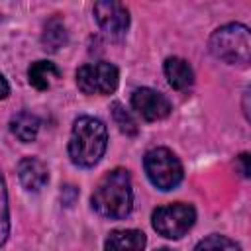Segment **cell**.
I'll list each match as a JSON object with an SVG mask.
<instances>
[{
  "label": "cell",
  "instance_id": "8",
  "mask_svg": "<svg viewBox=\"0 0 251 251\" xmlns=\"http://www.w3.org/2000/svg\"><path fill=\"white\" fill-rule=\"evenodd\" d=\"M131 106L133 110L145 120V122H157L171 114V102L161 92L141 86L135 88L131 94Z\"/></svg>",
  "mask_w": 251,
  "mask_h": 251
},
{
  "label": "cell",
  "instance_id": "20",
  "mask_svg": "<svg viewBox=\"0 0 251 251\" xmlns=\"http://www.w3.org/2000/svg\"><path fill=\"white\" fill-rule=\"evenodd\" d=\"M159 251H171V249H167V247H163V249H159Z\"/></svg>",
  "mask_w": 251,
  "mask_h": 251
},
{
  "label": "cell",
  "instance_id": "7",
  "mask_svg": "<svg viewBox=\"0 0 251 251\" xmlns=\"http://www.w3.org/2000/svg\"><path fill=\"white\" fill-rule=\"evenodd\" d=\"M94 18L104 33L114 39L126 35L129 27V12L122 2L116 0H102L94 4Z\"/></svg>",
  "mask_w": 251,
  "mask_h": 251
},
{
  "label": "cell",
  "instance_id": "6",
  "mask_svg": "<svg viewBox=\"0 0 251 251\" xmlns=\"http://www.w3.org/2000/svg\"><path fill=\"white\" fill-rule=\"evenodd\" d=\"M118 69L112 63H86L76 71V86L84 94H112L118 88Z\"/></svg>",
  "mask_w": 251,
  "mask_h": 251
},
{
  "label": "cell",
  "instance_id": "10",
  "mask_svg": "<svg viewBox=\"0 0 251 251\" xmlns=\"http://www.w3.org/2000/svg\"><path fill=\"white\" fill-rule=\"evenodd\" d=\"M165 76L169 80V84L175 88V90H188L192 84H194V71L192 67L180 59V57H169L165 59Z\"/></svg>",
  "mask_w": 251,
  "mask_h": 251
},
{
  "label": "cell",
  "instance_id": "19",
  "mask_svg": "<svg viewBox=\"0 0 251 251\" xmlns=\"http://www.w3.org/2000/svg\"><path fill=\"white\" fill-rule=\"evenodd\" d=\"M247 161H249V155L247 153L239 155V165H241V175L243 176H249V165H247Z\"/></svg>",
  "mask_w": 251,
  "mask_h": 251
},
{
  "label": "cell",
  "instance_id": "11",
  "mask_svg": "<svg viewBox=\"0 0 251 251\" xmlns=\"http://www.w3.org/2000/svg\"><path fill=\"white\" fill-rule=\"evenodd\" d=\"M145 243V233L139 229H116L108 235L104 251H143Z\"/></svg>",
  "mask_w": 251,
  "mask_h": 251
},
{
  "label": "cell",
  "instance_id": "13",
  "mask_svg": "<svg viewBox=\"0 0 251 251\" xmlns=\"http://www.w3.org/2000/svg\"><path fill=\"white\" fill-rule=\"evenodd\" d=\"M39 118L27 110H22L18 112L16 116H12L10 120V131L24 143H29L37 137V131H39Z\"/></svg>",
  "mask_w": 251,
  "mask_h": 251
},
{
  "label": "cell",
  "instance_id": "15",
  "mask_svg": "<svg viewBox=\"0 0 251 251\" xmlns=\"http://www.w3.org/2000/svg\"><path fill=\"white\" fill-rule=\"evenodd\" d=\"M194 251H239V245L226 235L214 233V235H208L202 241H198Z\"/></svg>",
  "mask_w": 251,
  "mask_h": 251
},
{
  "label": "cell",
  "instance_id": "17",
  "mask_svg": "<svg viewBox=\"0 0 251 251\" xmlns=\"http://www.w3.org/2000/svg\"><path fill=\"white\" fill-rule=\"evenodd\" d=\"M10 235V212H8V192H6V182L0 171V247L6 243Z\"/></svg>",
  "mask_w": 251,
  "mask_h": 251
},
{
  "label": "cell",
  "instance_id": "12",
  "mask_svg": "<svg viewBox=\"0 0 251 251\" xmlns=\"http://www.w3.org/2000/svg\"><path fill=\"white\" fill-rule=\"evenodd\" d=\"M67 39H69V33H67V27H65V22L59 18V16H53L45 22L43 25V33H41V45L45 51H59L61 47L67 45Z\"/></svg>",
  "mask_w": 251,
  "mask_h": 251
},
{
  "label": "cell",
  "instance_id": "9",
  "mask_svg": "<svg viewBox=\"0 0 251 251\" xmlns=\"http://www.w3.org/2000/svg\"><path fill=\"white\" fill-rule=\"evenodd\" d=\"M18 176L25 190L37 192L39 188H43L47 184L49 171H47V165L43 161H39L37 157H24L18 165Z\"/></svg>",
  "mask_w": 251,
  "mask_h": 251
},
{
  "label": "cell",
  "instance_id": "3",
  "mask_svg": "<svg viewBox=\"0 0 251 251\" xmlns=\"http://www.w3.org/2000/svg\"><path fill=\"white\" fill-rule=\"evenodd\" d=\"M210 51L216 59L229 65H247L251 57L249 27L243 24H226L210 37Z\"/></svg>",
  "mask_w": 251,
  "mask_h": 251
},
{
  "label": "cell",
  "instance_id": "16",
  "mask_svg": "<svg viewBox=\"0 0 251 251\" xmlns=\"http://www.w3.org/2000/svg\"><path fill=\"white\" fill-rule=\"evenodd\" d=\"M112 118H114V122H116V126L120 127L122 133H126V135H137L139 127H137L135 120L131 118V114H129L120 102H114V104H112Z\"/></svg>",
  "mask_w": 251,
  "mask_h": 251
},
{
  "label": "cell",
  "instance_id": "18",
  "mask_svg": "<svg viewBox=\"0 0 251 251\" xmlns=\"http://www.w3.org/2000/svg\"><path fill=\"white\" fill-rule=\"evenodd\" d=\"M8 94H10V86H8V80H6V78H4V75L0 73V100H4Z\"/></svg>",
  "mask_w": 251,
  "mask_h": 251
},
{
  "label": "cell",
  "instance_id": "4",
  "mask_svg": "<svg viewBox=\"0 0 251 251\" xmlns=\"http://www.w3.org/2000/svg\"><path fill=\"white\" fill-rule=\"evenodd\" d=\"M143 167L149 180L159 190H173L175 186L180 184L184 175L178 157L167 147H155L147 151L143 159Z\"/></svg>",
  "mask_w": 251,
  "mask_h": 251
},
{
  "label": "cell",
  "instance_id": "2",
  "mask_svg": "<svg viewBox=\"0 0 251 251\" xmlns=\"http://www.w3.org/2000/svg\"><path fill=\"white\" fill-rule=\"evenodd\" d=\"M108 145L106 126L92 116H80L75 120L69 139V157L76 167H94Z\"/></svg>",
  "mask_w": 251,
  "mask_h": 251
},
{
  "label": "cell",
  "instance_id": "1",
  "mask_svg": "<svg viewBox=\"0 0 251 251\" xmlns=\"http://www.w3.org/2000/svg\"><path fill=\"white\" fill-rule=\"evenodd\" d=\"M133 206L131 176L126 169L106 173L92 192V208L110 220L126 218Z\"/></svg>",
  "mask_w": 251,
  "mask_h": 251
},
{
  "label": "cell",
  "instance_id": "14",
  "mask_svg": "<svg viewBox=\"0 0 251 251\" xmlns=\"http://www.w3.org/2000/svg\"><path fill=\"white\" fill-rule=\"evenodd\" d=\"M59 76L61 71L51 61H35L27 69V80L37 90H47L53 84V80H57Z\"/></svg>",
  "mask_w": 251,
  "mask_h": 251
},
{
  "label": "cell",
  "instance_id": "5",
  "mask_svg": "<svg viewBox=\"0 0 251 251\" xmlns=\"http://www.w3.org/2000/svg\"><path fill=\"white\" fill-rule=\"evenodd\" d=\"M194 220H196L194 208L190 204H182V202L161 206L151 216L153 229L159 235L167 237V239H178V237H182L194 226Z\"/></svg>",
  "mask_w": 251,
  "mask_h": 251
}]
</instances>
